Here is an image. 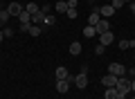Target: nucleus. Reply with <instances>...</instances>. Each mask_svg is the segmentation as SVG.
Instances as JSON below:
<instances>
[{
  "label": "nucleus",
  "instance_id": "nucleus-1",
  "mask_svg": "<svg viewBox=\"0 0 135 99\" xmlns=\"http://www.w3.org/2000/svg\"><path fill=\"white\" fill-rule=\"evenodd\" d=\"M115 90H117V95H119V97L126 99V95L131 92V81L124 79V77H119V79H117V83H115Z\"/></svg>",
  "mask_w": 135,
  "mask_h": 99
},
{
  "label": "nucleus",
  "instance_id": "nucleus-2",
  "mask_svg": "<svg viewBox=\"0 0 135 99\" xmlns=\"http://www.w3.org/2000/svg\"><path fill=\"white\" fill-rule=\"evenodd\" d=\"M108 74H113V77H124V74H126V68L122 65V63H110V65H108Z\"/></svg>",
  "mask_w": 135,
  "mask_h": 99
},
{
  "label": "nucleus",
  "instance_id": "nucleus-3",
  "mask_svg": "<svg viewBox=\"0 0 135 99\" xmlns=\"http://www.w3.org/2000/svg\"><path fill=\"white\" fill-rule=\"evenodd\" d=\"M72 83L77 86V88H86V86H88V74H86V70H81V72H79V74L72 79Z\"/></svg>",
  "mask_w": 135,
  "mask_h": 99
},
{
  "label": "nucleus",
  "instance_id": "nucleus-4",
  "mask_svg": "<svg viewBox=\"0 0 135 99\" xmlns=\"http://www.w3.org/2000/svg\"><path fill=\"white\" fill-rule=\"evenodd\" d=\"M7 11H9V16H16V18H18V16L25 11V7L20 5V2H11V5L7 7Z\"/></svg>",
  "mask_w": 135,
  "mask_h": 99
},
{
  "label": "nucleus",
  "instance_id": "nucleus-5",
  "mask_svg": "<svg viewBox=\"0 0 135 99\" xmlns=\"http://www.w3.org/2000/svg\"><path fill=\"white\" fill-rule=\"evenodd\" d=\"M70 83H72V79H56V92L65 95L68 88H70Z\"/></svg>",
  "mask_w": 135,
  "mask_h": 99
},
{
  "label": "nucleus",
  "instance_id": "nucleus-6",
  "mask_svg": "<svg viewBox=\"0 0 135 99\" xmlns=\"http://www.w3.org/2000/svg\"><path fill=\"white\" fill-rule=\"evenodd\" d=\"M117 79H119V77H113V74H104V77H101V83L106 86V88H115Z\"/></svg>",
  "mask_w": 135,
  "mask_h": 99
},
{
  "label": "nucleus",
  "instance_id": "nucleus-7",
  "mask_svg": "<svg viewBox=\"0 0 135 99\" xmlns=\"http://www.w3.org/2000/svg\"><path fill=\"white\" fill-rule=\"evenodd\" d=\"M95 29H97V34H104V32H110V23H108L106 18H101L99 23L95 25Z\"/></svg>",
  "mask_w": 135,
  "mask_h": 99
},
{
  "label": "nucleus",
  "instance_id": "nucleus-8",
  "mask_svg": "<svg viewBox=\"0 0 135 99\" xmlns=\"http://www.w3.org/2000/svg\"><path fill=\"white\" fill-rule=\"evenodd\" d=\"M99 20H101V16H99V7H92V14L88 16V25H92V27H95Z\"/></svg>",
  "mask_w": 135,
  "mask_h": 99
},
{
  "label": "nucleus",
  "instance_id": "nucleus-9",
  "mask_svg": "<svg viewBox=\"0 0 135 99\" xmlns=\"http://www.w3.org/2000/svg\"><path fill=\"white\" fill-rule=\"evenodd\" d=\"M113 41H115V36H113V32H104V34H99V43H101V45H110V43Z\"/></svg>",
  "mask_w": 135,
  "mask_h": 99
},
{
  "label": "nucleus",
  "instance_id": "nucleus-10",
  "mask_svg": "<svg viewBox=\"0 0 135 99\" xmlns=\"http://www.w3.org/2000/svg\"><path fill=\"white\" fill-rule=\"evenodd\" d=\"M54 77H56V79H72L65 65H59V68H56V72H54Z\"/></svg>",
  "mask_w": 135,
  "mask_h": 99
},
{
  "label": "nucleus",
  "instance_id": "nucleus-11",
  "mask_svg": "<svg viewBox=\"0 0 135 99\" xmlns=\"http://www.w3.org/2000/svg\"><path fill=\"white\" fill-rule=\"evenodd\" d=\"M113 14H115V9H113V5H104V7H101V9H99V16H101V18H110V16Z\"/></svg>",
  "mask_w": 135,
  "mask_h": 99
},
{
  "label": "nucleus",
  "instance_id": "nucleus-12",
  "mask_svg": "<svg viewBox=\"0 0 135 99\" xmlns=\"http://www.w3.org/2000/svg\"><path fill=\"white\" fill-rule=\"evenodd\" d=\"M70 54H72V56H79V54H81V43H79V41L70 43Z\"/></svg>",
  "mask_w": 135,
  "mask_h": 99
},
{
  "label": "nucleus",
  "instance_id": "nucleus-13",
  "mask_svg": "<svg viewBox=\"0 0 135 99\" xmlns=\"http://www.w3.org/2000/svg\"><path fill=\"white\" fill-rule=\"evenodd\" d=\"M25 11L34 16V14H38V11H41V7L36 5V2H27V5H25Z\"/></svg>",
  "mask_w": 135,
  "mask_h": 99
},
{
  "label": "nucleus",
  "instance_id": "nucleus-14",
  "mask_svg": "<svg viewBox=\"0 0 135 99\" xmlns=\"http://www.w3.org/2000/svg\"><path fill=\"white\" fill-rule=\"evenodd\" d=\"M32 23H34V25H43V23H45V14H43V11L34 14V16H32Z\"/></svg>",
  "mask_w": 135,
  "mask_h": 99
},
{
  "label": "nucleus",
  "instance_id": "nucleus-15",
  "mask_svg": "<svg viewBox=\"0 0 135 99\" xmlns=\"http://www.w3.org/2000/svg\"><path fill=\"white\" fill-rule=\"evenodd\" d=\"M18 23H20V25H29V23H32V14H27V11H23V14L18 16Z\"/></svg>",
  "mask_w": 135,
  "mask_h": 99
},
{
  "label": "nucleus",
  "instance_id": "nucleus-16",
  "mask_svg": "<svg viewBox=\"0 0 135 99\" xmlns=\"http://www.w3.org/2000/svg\"><path fill=\"white\" fill-rule=\"evenodd\" d=\"M83 36H86V38H92V36H97V29L92 27V25H86V27H83Z\"/></svg>",
  "mask_w": 135,
  "mask_h": 99
},
{
  "label": "nucleus",
  "instance_id": "nucleus-17",
  "mask_svg": "<svg viewBox=\"0 0 135 99\" xmlns=\"http://www.w3.org/2000/svg\"><path fill=\"white\" fill-rule=\"evenodd\" d=\"M131 47H135V41H131V38L128 41H126V38L119 41V50H131Z\"/></svg>",
  "mask_w": 135,
  "mask_h": 99
},
{
  "label": "nucleus",
  "instance_id": "nucleus-18",
  "mask_svg": "<svg viewBox=\"0 0 135 99\" xmlns=\"http://www.w3.org/2000/svg\"><path fill=\"white\" fill-rule=\"evenodd\" d=\"M27 34H32V36H41V34H43V27H41V25H32Z\"/></svg>",
  "mask_w": 135,
  "mask_h": 99
},
{
  "label": "nucleus",
  "instance_id": "nucleus-19",
  "mask_svg": "<svg viewBox=\"0 0 135 99\" xmlns=\"http://www.w3.org/2000/svg\"><path fill=\"white\" fill-rule=\"evenodd\" d=\"M54 9H56L59 14H65V11H68V2H63V0H61V2H56V5H54Z\"/></svg>",
  "mask_w": 135,
  "mask_h": 99
},
{
  "label": "nucleus",
  "instance_id": "nucleus-20",
  "mask_svg": "<svg viewBox=\"0 0 135 99\" xmlns=\"http://www.w3.org/2000/svg\"><path fill=\"white\" fill-rule=\"evenodd\" d=\"M9 18H11V16H9V11H7V9H0V23L5 25V23H7Z\"/></svg>",
  "mask_w": 135,
  "mask_h": 99
},
{
  "label": "nucleus",
  "instance_id": "nucleus-21",
  "mask_svg": "<svg viewBox=\"0 0 135 99\" xmlns=\"http://www.w3.org/2000/svg\"><path fill=\"white\" fill-rule=\"evenodd\" d=\"M110 5H113V9L117 11V9H122V7L126 5V0H110Z\"/></svg>",
  "mask_w": 135,
  "mask_h": 99
},
{
  "label": "nucleus",
  "instance_id": "nucleus-22",
  "mask_svg": "<svg viewBox=\"0 0 135 99\" xmlns=\"http://www.w3.org/2000/svg\"><path fill=\"white\" fill-rule=\"evenodd\" d=\"M45 25H47V27H52V25H56V18H54L52 14H47V16H45Z\"/></svg>",
  "mask_w": 135,
  "mask_h": 99
},
{
  "label": "nucleus",
  "instance_id": "nucleus-23",
  "mask_svg": "<svg viewBox=\"0 0 135 99\" xmlns=\"http://www.w3.org/2000/svg\"><path fill=\"white\" fill-rule=\"evenodd\" d=\"M65 16H68L70 20H74V18L79 16V11H77V9H68V11H65Z\"/></svg>",
  "mask_w": 135,
  "mask_h": 99
},
{
  "label": "nucleus",
  "instance_id": "nucleus-24",
  "mask_svg": "<svg viewBox=\"0 0 135 99\" xmlns=\"http://www.w3.org/2000/svg\"><path fill=\"white\" fill-rule=\"evenodd\" d=\"M104 52H106V45H101V43H99V45L95 47V54L99 56V54H104Z\"/></svg>",
  "mask_w": 135,
  "mask_h": 99
},
{
  "label": "nucleus",
  "instance_id": "nucleus-25",
  "mask_svg": "<svg viewBox=\"0 0 135 99\" xmlns=\"http://www.w3.org/2000/svg\"><path fill=\"white\" fill-rule=\"evenodd\" d=\"M2 34H5V38H11V36H14V29H9V27H2Z\"/></svg>",
  "mask_w": 135,
  "mask_h": 99
},
{
  "label": "nucleus",
  "instance_id": "nucleus-26",
  "mask_svg": "<svg viewBox=\"0 0 135 99\" xmlns=\"http://www.w3.org/2000/svg\"><path fill=\"white\" fill-rule=\"evenodd\" d=\"M77 5H79L77 0H68V9H77Z\"/></svg>",
  "mask_w": 135,
  "mask_h": 99
},
{
  "label": "nucleus",
  "instance_id": "nucleus-27",
  "mask_svg": "<svg viewBox=\"0 0 135 99\" xmlns=\"http://www.w3.org/2000/svg\"><path fill=\"white\" fill-rule=\"evenodd\" d=\"M29 27H32V23H29V25H20L18 29H20V32H29Z\"/></svg>",
  "mask_w": 135,
  "mask_h": 99
},
{
  "label": "nucleus",
  "instance_id": "nucleus-28",
  "mask_svg": "<svg viewBox=\"0 0 135 99\" xmlns=\"http://www.w3.org/2000/svg\"><path fill=\"white\" fill-rule=\"evenodd\" d=\"M131 92H135V79L131 81Z\"/></svg>",
  "mask_w": 135,
  "mask_h": 99
},
{
  "label": "nucleus",
  "instance_id": "nucleus-29",
  "mask_svg": "<svg viewBox=\"0 0 135 99\" xmlns=\"http://www.w3.org/2000/svg\"><path fill=\"white\" fill-rule=\"evenodd\" d=\"M131 14L135 16V5H133V2H131Z\"/></svg>",
  "mask_w": 135,
  "mask_h": 99
},
{
  "label": "nucleus",
  "instance_id": "nucleus-30",
  "mask_svg": "<svg viewBox=\"0 0 135 99\" xmlns=\"http://www.w3.org/2000/svg\"><path fill=\"white\" fill-rule=\"evenodd\" d=\"M2 41H5V34H2V29H0V43H2Z\"/></svg>",
  "mask_w": 135,
  "mask_h": 99
},
{
  "label": "nucleus",
  "instance_id": "nucleus-31",
  "mask_svg": "<svg viewBox=\"0 0 135 99\" xmlns=\"http://www.w3.org/2000/svg\"><path fill=\"white\" fill-rule=\"evenodd\" d=\"M131 77H133V79H135V68H131Z\"/></svg>",
  "mask_w": 135,
  "mask_h": 99
},
{
  "label": "nucleus",
  "instance_id": "nucleus-32",
  "mask_svg": "<svg viewBox=\"0 0 135 99\" xmlns=\"http://www.w3.org/2000/svg\"><path fill=\"white\" fill-rule=\"evenodd\" d=\"M0 29H2V23H0Z\"/></svg>",
  "mask_w": 135,
  "mask_h": 99
},
{
  "label": "nucleus",
  "instance_id": "nucleus-33",
  "mask_svg": "<svg viewBox=\"0 0 135 99\" xmlns=\"http://www.w3.org/2000/svg\"><path fill=\"white\" fill-rule=\"evenodd\" d=\"M92 2H97V0H92Z\"/></svg>",
  "mask_w": 135,
  "mask_h": 99
},
{
  "label": "nucleus",
  "instance_id": "nucleus-34",
  "mask_svg": "<svg viewBox=\"0 0 135 99\" xmlns=\"http://www.w3.org/2000/svg\"><path fill=\"white\" fill-rule=\"evenodd\" d=\"M133 5H135V0H133Z\"/></svg>",
  "mask_w": 135,
  "mask_h": 99
},
{
  "label": "nucleus",
  "instance_id": "nucleus-35",
  "mask_svg": "<svg viewBox=\"0 0 135 99\" xmlns=\"http://www.w3.org/2000/svg\"><path fill=\"white\" fill-rule=\"evenodd\" d=\"M0 9H2V7H0Z\"/></svg>",
  "mask_w": 135,
  "mask_h": 99
}]
</instances>
